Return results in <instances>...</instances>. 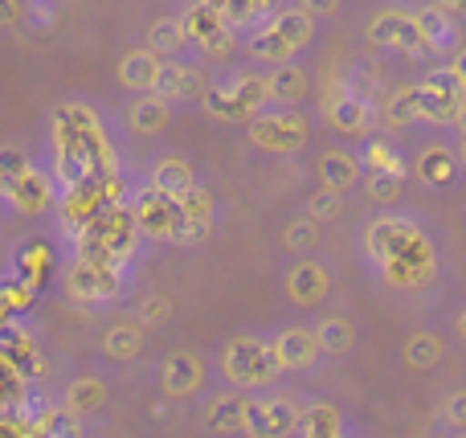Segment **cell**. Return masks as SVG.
<instances>
[{
  "label": "cell",
  "mask_w": 466,
  "mask_h": 438,
  "mask_svg": "<svg viewBox=\"0 0 466 438\" xmlns=\"http://www.w3.org/2000/svg\"><path fill=\"white\" fill-rule=\"evenodd\" d=\"M303 423V406L287 393H274V398H249L246 410V434L249 438H287L299 431Z\"/></svg>",
  "instance_id": "cell-9"
},
{
  "label": "cell",
  "mask_w": 466,
  "mask_h": 438,
  "mask_svg": "<svg viewBox=\"0 0 466 438\" xmlns=\"http://www.w3.org/2000/svg\"><path fill=\"white\" fill-rule=\"evenodd\" d=\"M136 316H139V324L160 328V324H168V320H172V303L164 300V295H147V300L136 308Z\"/></svg>",
  "instance_id": "cell-44"
},
{
  "label": "cell",
  "mask_w": 466,
  "mask_h": 438,
  "mask_svg": "<svg viewBox=\"0 0 466 438\" xmlns=\"http://www.w3.org/2000/svg\"><path fill=\"white\" fill-rule=\"evenodd\" d=\"M364 188H369V197L380 205H393L397 197H401V180L389 177V172H369V185Z\"/></svg>",
  "instance_id": "cell-43"
},
{
  "label": "cell",
  "mask_w": 466,
  "mask_h": 438,
  "mask_svg": "<svg viewBox=\"0 0 466 438\" xmlns=\"http://www.w3.org/2000/svg\"><path fill=\"white\" fill-rule=\"evenodd\" d=\"M123 270L98 267V262H74V270L66 275V291L78 303H111L123 295Z\"/></svg>",
  "instance_id": "cell-10"
},
{
  "label": "cell",
  "mask_w": 466,
  "mask_h": 438,
  "mask_svg": "<svg viewBox=\"0 0 466 438\" xmlns=\"http://www.w3.org/2000/svg\"><path fill=\"white\" fill-rule=\"evenodd\" d=\"M360 164L369 172H389V177H397V180L405 177V160L397 156V148L389 144V139H369V144L360 148Z\"/></svg>",
  "instance_id": "cell-35"
},
{
  "label": "cell",
  "mask_w": 466,
  "mask_h": 438,
  "mask_svg": "<svg viewBox=\"0 0 466 438\" xmlns=\"http://www.w3.org/2000/svg\"><path fill=\"white\" fill-rule=\"evenodd\" d=\"M315 242H319V226H315L311 218H299V221H290V226H287V234H282V246H287V250H295V254L311 250Z\"/></svg>",
  "instance_id": "cell-40"
},
{
  "label": "cell",
  "mask_w": 466,
  "mask_h": 438,
  "mask_svg": "<svg viewBox=\"0 0 466 438\" xmlns=\"http://www.w3.org/2000/svg\"><path fill=\"white\" fill-rule=\"evenodd\" d=\"M25 16V5H0V25H13Z\"/></svg>",
  "instance_id": "cell-47"
},
{
  "label": "cell",
  "mask_w": 466,
  "mask_h": 438,
  "mask_svg": "<svg viewBox=\"0 0 466 438\" xmlns=\"http://www.w3.org/2000/svg\"><path fill=\"white\" fill-rule=\"evenodd\" d=\"M454 172H459V156H454L451 148L434 144L418 156V177L426 180V185H451Z\"/></svg>",
  "instance_id": "cell-29"
},
{
  "label": "cell",
  "mask_w": 466,
  "mask_h": 438,
  "mask_svg": "<svg viewBox=\"0 0 466 438\" xmlns=\"http://www.w3.org/2000/svg\"><path fill=\"white\" fill-rule=\"evenodd\" d=\"M331 291V270L315 259H303L287 270V295L299 308H319Z\"/></svg>",
  "instance_id": "cell-14"
},
{
  "label": "cell",
  "mask_w": 466,
  "mask_h": 438,
  "mask_svg": "<svg viewBox=\"0 0 466 438\" xmlns=\"http://www.w3.org/2000/svg\"><path fill=\"white\" fill-rule=\"evenodd\" d=\"M270 344H274V357H279L282 369H307V365H315V357L323 352L315 332H307V328H282Z\"/></svg>",
  "instance_id": "cell-19"
},
{
  "label": "cell",
  "mask_w": 466,
  "mask_h": 438,
  "mask_svg": "<svg viewBox=\"0 0 466 438\" xmlns=\"http://www.w3.org/2000/svg\"><path fill=\"white\" fill-rule=\"evenodd\" d=\"M364 250L372 254V262L377 267H385V262H434V250H430L426 234H421L413 221L405 218H380L372 221L369 229H364Z\"/></svg>",
  "instance_id": "cell-6"
},
{
  "label": "cell",
  "mask_w": 466,
  "mask_h": 438,
  "mask_svg": "<svg viewBox=\"0 0 466 438\" xmlns=\"http://www.w3.org/2000/svg\"><path fill=\"white\" fill-rule=\"evenodd\" d=\"M339 213H344V193H331V188H319V193H311V201H307V218L319 226V221H336Z\"/></svg>",
  "instance_id": "cell-39"
},
{
  "label": "cell",
  "mask_w": 466,
  "mask_h": 438,
  "mask_svg": "<svg viewBox=\"0 0 466 438\" xmlns=\"http://www.w3.org/2000/svg\"><path fill=\"white\" fill-rule=\"evenodd\" d=\"M209 226H213V221H188V218H180V213H177L172 242H177V246H197V242H205V238H209Z\"/></svg>",
  "instance_id": "cell-45"
},
{
  "label": "cell",
  "mask_w": 466,
  "mask_h": 438,
  "mask_svg": "<svg viewBox=\"0 0 466 438\" xmlns=\"http://www.w3.org/2000/svg\"><path fill=\"white\" fill-rule=\"evenodd\" d=\"M131 213H136L139 234L172 242V229H177V205H172V197L156 193V188H144V193H136V201H131Z\"/></svg>",
  "instance_id": "cell-13"
},
{
  "label": "cell",
  "mask_w": 466,
  "mask_h": 438,
  "mask_svg": "<svg viewBox=\"0 0 466 438\" xmlns=\"http://www.w3.org/2000/svg\"><path fill=\"white\" fill-rule=\"evenodd\" d=\"M446 423H451L454 431H466V393H451V398H446Z\"/></svg>",
  "instance_id": "cell-46"
},
{
  "label": "cell",
  "mask_w": 466,
  "mask_h": 438,
  "mask_svg": "<svg viewBox=\"0 0 466 438\" xmlns=\"http://www.w3.org/2000/svg\"><path fill=\"white\" fill-rule=\"evenodd\" d=\"M369 41L380 49H397V54H421L426 41H421V29L410 13H380L372 16L369 25Z\"/></svg>",
  "instance_id": "cell-11"
},
{
  "label": "cell",
  "mask_w": 466,
  "mask_h": 438,
  "mask_svg": "<svg viewBox=\"0 0 466 438\" xmlns=\"http://www.w3.org/2000/svg\"><path fill=\"white\" fill-rule=\"evenodd\" d=\"M307 136H311V123H307L303 111H262L249 119V144L262 148V152H274V156H295L303 152Z\"/></svg>",
  "instance_id": "cell-7"
},
{
  "label": "cell",
  "mask_w": 466,
  "mask_h": 438,
  "mask_svg": "<svg viewBox=\"0 0 466 438\" xmlns=\"http://www.w3.org/2000/svg\"><path fill=\"white\" fill-rule=\"evenodd\" d=\"M315 341H319L323 352H331V357H344V352L356 344V332H352V324H348L344 316H323L319 328H315Z\"/></svg>",
  "instance_id": "cell-34"
},
{
  "label": "cell",
  "mask_w": 466,
  "mask_h": 438,
  "mask_svg": "<svg viewBox=\"0 0 466 438\" xmlns=\"http://www.w3.org/2000/svg\"><path fill=\"white\" fill-rule=\"evenodd\" d=\"M205 111L221 123H249L254 115H262V107L270 103V90H266V74L258 70H238L226 82H209L205 90Z\"/></svg>",
  "instance_id": "cell-4"
},
{
  "label": "cell",
  "mask_w": 466,
  "mask_h": 438,
  "mask_svg": "<svg viewBox=\"0 0 466 438\" xmlns=\"http://www.w3.org/2000/svg\"><path fill=\"white\" fill-rule=\"evenodd\" d=\"M249 398L241 393H209L201 406V431L209 434H246Z\"/></svg>",
  "instance_id": "cell-15"
},
{
  "label": "cell",
  "mask_w": 466,
  "mask_h": 438,
  "mask_svg": "<svg viewBox=\"0 0 466 438\" xmlns=\"http://www.w3.org/2000/svg\"><path fill=\"white\" fill-rule=\"evenodd\" d=\"M180 25H185L188 46H197V49H205L209 41H218L221 33L229 29L221 5H213V0H197V5H188L185 16H180Z\"/></svg>",
  "instance_id": "cell-18"
},
{
  "label": "cell",
  "mask_w": 466,
  "mask_h": 438,
  "mask_svg": "<svg viewBox=\"0 0 466 438\" xmlns=\"http://www.w3.org/2000/svg\"><path fill=\"white\" fill-rule=\"evenodd\" d=\"M418 87H401L393 98L385 103V123L389 127H410V123H418Z\"/></svg>",
  "instance_id": "cell-37"
},
{
  "label": "cell",
  "mask_w": 466,
  "mask_h": 438,
  "mask_svg": "<svg viewBox=\"0 0 466 438\" xmlns=\"http://www.w3.org/2000/svg\"><path fill=\"white\" fill-rule=\"evenodd\" d=\"M172 205H177V213L188 221H213V197H209V188H201V185H193L185 197H172Z\"/></svg>",
  "instance_id": "cell-38"
},
{
  "label": "cell",
  "mask_w": 466,
  "mask_h": 438,
  "mask_svg": "<svg viewBox=\"0 0 466 438\" xmlns=\"http://www.w3.org/2000/svg\"><path fill=\"white\" fill-rule=\"evenodd\" d=\"M221 369H226V382L233 390H270L282 373L274 344L258 341V336H233L221 352Z\"/></svg>",
  "instance_id": "cell-5"
},
{
  "label": "cell",
  "mask_w": 466,
  "mask_h": 438,
  "mask_svg": "<svg viewBox=\"0 0 466 438\" xmlns=\"http://www.w3.org/2000/svg\"><path fill=\"white\" fill-rule=\"evenodd\" d=\"M180 46H188L180 16H160V21H152V29H147V49H152L156 57H172Z\"/></svg>",
  "instance_id": "cell-32"
},
{
  "label": "cell",
  "mask_w": 466,
  "mask_h": 438,
  "mask_svg": "<svg viewBox=\"0 0 466 438\" xmlns=\"http://www.w3.org/2000/svg\"><path fill=\"white\" fill-rule=\"evenodd\" d=\"M328 119H331V127L344 131V136H364V131L372 127V107L360 90L336 87L328 98Z\"/></svg>",
  "instance_id": "cell-12"
},
{
  "label": "cell",
  "mask_w": 466,
  "mask_h": 438,
  "mask_svg": "<svg viewBox=\"0 0 466 438\" xmlns=\"http://www.w3.org/2000/svg\"><path fill=\"white\" fill-rule=\"evenodd\" d=\"M164 62L152 54V49H131L119 62V82L127 90H139V95H156V82H160Z\"/></svg>",
  "instance_id": "cell-21"
},
{
  "label": "cell",
  "mask_w": 466,
  "mask_h": 438,
  "mask_svg": "<svg viewBox=\"0 0 466 438\" xmlns=\"http://www.w3.org/2000/svg\"><path fill=\"white\" fill-rule=\"evenodd\" d=\"M103 352L111 361H136L144 352V332L139 324H115L111 332L103 336Z\"/></svg>",
  "instance_id": "cell-33"
},
{
  "label": "cell",
  "mask_w": 466,
  "mask_h": 438,
  "mask_svg": "<svg viewBox=\"0 0 466 438\" xmlns=\"http://www.w3.org/2000/svg\"><path fill=\"white\" fill-rule=\"evenodd\" d=\"M438 361H442V341H438L434 332H413L410 341H405V365L434 369Z\"/></svg>",
  "instance_id": "cell-36"
},
{
  "label": "cell",
  "mask_w": 466,
  "mask_h": 438,
  "mask_svg": "<svg viewBox=\"0 0 466 438\" xmlns=\"http://www.w3.org/2000/svg\"><path fill=\"white\" fill-rule=\"evenodd\" d=\"M106 398H111V390H106L103 377H78V382L66 385V393H62V410H70L74 418H82V414H98V410L106 406Z\"/></svg>",
  "instance_id": "cell-24"
},
{
  "label": "cell",
  "mask_w": 466,
  "mask_h": 438,
  "mask_svg": "<svg viewBox=\"0 0 466 438\" xmlns=\"http://www.w3.org/2000/svg\"><path fill=\"white\" fill-rule=\"evenodd\" d=\"M459 438H466V434H459Z\"/></svg>",
  "instance_id": "cell-53"
},
{
  "label": "cell",
  "mask_w": 466,
  "mask_h": 438,
  "mask_svg": "<svg viewBox=\"0 0 466 438\" xmlns=\"http://www.w3.org/2000/svg\"><path fill=\"white\" fill-rule=\"evenodd\" d=\"M315 33V16L311 8H279V13L270 16V21L262 25L258 33H249L246 49L254 62H266V66H290V57L299 54V49L311 41Z\"/></svg>",
  "instance_id": "cell-3"
},
{
  "label": "cell",
  "mask_w": 466,
  "mask_h": 438,
  "mask_svg": "<svg viewBox=\"0 0 466 438\" xmlns=\"http://www.w3.org/2000/svg\"><path fill=\"white\" fill-rule=\"evenodd\" d=\"M454 74H459V78L466 82V46L454 49Z\"/></svg>",
  "instance_id": "cell-48"
},
{
  "label": "cell",
  "mask_w": 466,
  "mask_h": 438,
  "mask_svg": "<svg viewBox=\"0 0 466 438\" xmlns=\"http://www.w3.org/2000/svg\"><path fill=\"white\" fill-rule=\"evenodd\" d=\"M462 107H466V82L454 74V66H446V70H430L426 78L418 82V115L426 123L446 127V123L459 119Z\"/></svg>",
  "instance_id": "cell-8"
},
{
  "label": "cell",
  "mask_w": 466,
  "mask_h": 438,
  "mask_svg": "<svg viewBox=\"0 0 466 438\" xmlns=\"http://www.w3.org/2000/svg\"><path fill=\"white\" fill-rule=\"evenodd\" d=\"M0 303L8 308V316H16V311H25L33 303V287H25L21 279H0Z\"/></svg>",
  "instance_id": "cell-41"
},
{
  "label": "cell",
  "mask_w": 466,
  "mask_h": 438,
  "mask_svg": "<svg viewBox=\"0 0 466 438\" xmlns=\"http://www.w3.org/2000/svg\"><path fill=\"white\" fill-rule=\"evenodd\" d=\"M459 332L466 336V311H462V316H459Z\"/></svg>",
  "instance_id": "cell-51"
},
{
  "label": "cell",
  "mask_w": 466,
  "mask_h": 438,
  "mask_svg": "<svg viewBox=\"0 0 466 438\" xmlns=\"http://www.w3.org/2000/svg\"><path fill=\"white\" fill-rule=\"evenodd\" d=\"M454 127H459V131H462V139H466V107L459 111V119H454Z\"/></svg>",
  "instance_id": "cell-49"
},
{
  "label": "cell",
  "mask_w": 466,
  "mask_h": 438,
  "mask_svg": "<svg viewBox=\"0 0 466 438\" xmlns=\"http://www.w3.org/2000/svg\"><path fill=\"white\" fill-rule=\"evenodd\" d=\"M136 250H139V226L131 205L106 209L86 229H78V262H98V267L123 270L136 259Z\"/></svg>",
  "instance_id": "cell-2"
},
{
  "label": "cell",
  "mask_w": 466,
  "mask_h": 438,
  "mask_svg": "<svg viewBox=\"0 0 466 438\" xmlns=\"http://www.w3.org/2000/svg\"><path fill=\"white\" fill-rule=\"evenodd\" d=\"M25 172H29L25 156L16 152V148H0V193H8V188H13Z\"/></svg>",
  "instance_id": "cell-42"
},
{
  "label": "cell",
  "mask_w": 466,
  "mask_h": 438,
  "mask_svg": "<svg viewBox=\"0 0 466 438\" xmlns=\"http://www.w3.org/2000/svg\"><path fill=\"white\" fill-rule=\"evenodd\" d=\"M160 385L168 398H193V393H201L205 385V365L197 352H172L168 361L160 365Z\"/></svg>",
  "instance_id": "cell-16"
},
{
  "label": "cell",
  "mask_w": 466,
  "mask_h": 438,
  "mask_svg": "<svg viewBox=\"0 0 466 438\" xmlns=\"http://www.w3.org/2000/svg\"><path fill=\"white\" fill-rule=\"evenodd\" d=\"M172 119V103H164L160 95H139L136 103L127 107V123L139 136H160Z\"/></svg>",
  "instance_id": "cell-26"
},
{
  "label": "cell",
  "mask_w": 466,
  "mask_h": 438,
  "mask_svg": "<svg viewBox=\"0 0 466 438\" xmlns=\"http://www.w3.org/2000/svg\"><path fill=\"white\" fill-rule=\"evenodd\" d=\"M209 82H205L201 66L193 62H164L160 70V82H156V95L164 103H180V98H205Z\"/></svg>",
  "instance_id": "cell-17"
},
{
  "label": "cell",
  "mask_w": 466,
  "mask_h": 438,
  "mask_svg": "<svg viewBox=\"0 0 466 438\" xmlns=\"http://www.w3.org/2000/svg\"><path fill=\"white\" fill-rule=\"evenodd\" d=\"M339 426H344L339 410H336V406H328V402H315V406H307V410H303L299 434H303V438H344V434H339Z\"/></svg>",
  "instance_id": "cell-31"
},
{
  "label": "cell",
  "mask_w": 466,
  "mask_h": 438,
  "mask_svg": "<svg viewBox=\"0 0 466 438\" xmlns=\"http://www.w3.org/2000/svg\"><path fill=\"white\" fill-rule=\"evenodd\" d=\"M197 185V172L185 156H164V160L152 164V188L164 197H185L188 188Z\"/></svg>",
  "instance_id": "cell-23"
},
{
  "label": "cell",
  "mask_w": 466,
  "mask_h": 438,
  "mask_svg": "<svg viewBox=\"0 0 466 438\" xmlns=\"http://www.w3.org/2000/svg\"><path fill=\"white\" fill-rule=\"evenodd\" d=\"M221 13H226V25L233 33H238V29H254L258 33L274 13H279V8L262 5V0H226V5H221Z\"/></svg>",
  "instance_id": "cell-30"
},
{
  "label": "cell",
  "mask_w": 466,
  "mask_h": 438,
  "mask_svg": "<svg viewBox=\"0 0 466 438\" xmlns=\"http://www.w3.org/2000/svg\"><path fill=\"white\" fill-rule=\"evenodd\" d=\"M49 270H54V250H49L46 242H25L21 254H16V279L37 291L49 279Z\"/></svg>",
  "instance_id": "cell-28"
},
{
  "label": "cell",
  "mask_w": 466,
  "mask_h": 438,
  "mask_svg": "<svg viewBox=\"0 0 466 438\" xmlns=\"http://www.w3.org/2000/svg\"><path fill=\"white\" fill-rule=\"evenodd\" d=\"M360 177H364V164H360V156L348 152V148H331V152L319 156V180L331 193H348Z\"/></svg>",
  "instance_id": "cell-20"
},
{
  "label": "cell",
  "mask_w": 466,
  "mask_h": 438,
  "mask_svg": "<svg viewBox=\"0 0 466 438\" xmlns=\"http://www.w3.org/2000/svg\"><path fill=\"white\" fill-rule=\"evenodd\" d=\"M459 164L466 168V139H462V148H459Z\"/></svg>",
  "instance_id": "cell-50"
},
{
  "label": "cell",
  "mask_w": 466,
  "mask_h": 438,
  "mask_svg": "<svg viewBox=\"0 0 466 438\" xmlns=\"http://www.w3.org/2000/svg\"><path fill=\"white\" fill-rule=\"evenodd\" d=\"M0 262H5V254H0Z\"/></svg>",
  "instance_id": "cell-52"
},
{
  "label": "cell",
  "mask_w": 466,
  "mask_h": 438,
  "mask_svg": "<svg viewBox=\"0 0 466 438\" xmlns=\"http://www.w3.org/2000/svg\"><path fill=\"white\" fill-rule=\"evenodd\" d=\"M266 90H270V103L290 111V107H299L307 98L311 82H307V70H299V66H279L274 74H266Z\"/></svg>",
  "instance_id": "cell-25"
},
{
  "label": "cell",
  "mask_w": 466,
  "mask_h": 438,
  "mask_svg": "<svg viewBox=\"0 0 466 438\" xmlns=\"http://www.w3.org/2000/svg\"><path fill=\"white\" fill-rule=\"evenodd\" d=\"M5 197H8V201H13L21 213H29V218H33V213H46L49 205H54V185H49V177H41L37 168H29L13 188H8Z\"/></svg>",
  "instance_id": "cell-22"
},
{
  "label": "cell",
  "mask_w": 466,
  "mask_h": 438,
  "mask_svg": "<svg viewBox=\"0 0 466 438\" xmlns=\"http://www.w3.org/2000/svg\"><path fill=\"white\" fill-rule=\"evenodd\" d=\"M413 21H418L426 49H434V54H446V49L459 46V33H454L446 8H418V13H413Z\"/></svg>",
  "instance_id": "cell-27"
},
{
  "label": "cell",
  "mask_w": 466,
  "mask_h": 438,
  "mask_svg": "<svg viewBox=\"0 0 466 438\" xmlns=\"http://www.w3.org/2000/svg\"><path fill=\"white\" fill-rule=\"evenodd\" d=\"M54 164L62 193L115 172L111 139H106V127L95 115V107L66 103L54 111Z\"/></svg>",
  "instance_id": "cell-1"
}]
</instances>
